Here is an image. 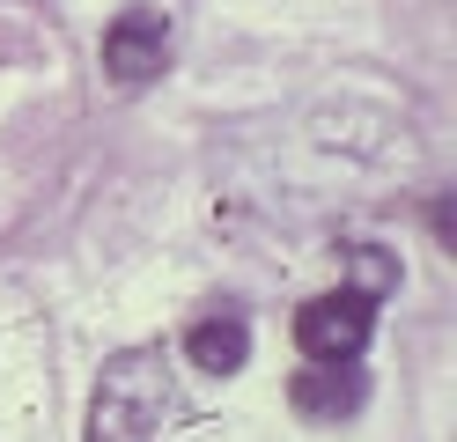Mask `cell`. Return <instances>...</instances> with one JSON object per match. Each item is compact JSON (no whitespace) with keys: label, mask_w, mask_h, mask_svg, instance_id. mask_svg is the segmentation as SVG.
<instances>
[{"label":"cell","mask_w":457,"mask_h":442,"mask_svg":"<svg viewBox=\"0 0 457 442\" xmlns=\"http://www.w3.org/2000/svg\"><path fill=\"white\" fill-rule=\"evenodd\" d=\"M178 339L133 346L104 369L89 405V442H251L244 413H221L192 391V369H178Z\"/></svg>","instance_id":"6da1fadb"},{"label":"cell","mask_w":457,"mask_h":442,"mask_svg":"<svg viewBox=\"0 0 457 442\" xmlns=\"http://www.w3.org/2000/svg\"><path fill=\"white\" fill-rule=\"evenodd\" d=\"M369 332H377V303L361 288H332V295L295 310V346L310 362H354L369 346Z\"/></svg>","instance_id":"7a4b0ae2"},{"label":"cell","mask_w":457,"mask_h":442,"mask_svg":"<svg viewBox=\"0 0 457 442\" xmlns=\"http://www.w3.org/2000/svg\"><path fill=\"white\" fill-rule=\"evenodd\" d=\"M162 67H170V22H162V8H126L119 22L104 29V74L119 88L155 81Z\"/></svg>","instance_id":"3957f363"},{"label":"cell","mask_w":457,"mask_h":442,"mask_svg":"<svg viewBox=\"0 0 457 442\" xmlns=\"http://www.w3.org/2000/svg\"><path fill=\"white\" fill-rule=\"evenodd\" d=\"M178 354H185V369L214 376V383H237L244 362H251V317H244V310H207V317H192L185 339H178Z\"/></svg>","instance_id":"277c9868"},{"label":"cell","mask_w":457,"mask_h":442,"mask_svg":"<svg viewBox=\"0 0 457 442\" xmlns=\"http://www.w3.org/2000/svg\"><path fill=\"white\" fill-rule=\"evenodd\" d=\"M361 398H369V376H361L354 362H318V369H295V376H288V405L310 413V421H325V428L354 421Z\"/></svg>","instance_id":"5b68a950"},{"label":"cell","mask_w":457,"mask_h":442,"mask_svg":"<svg viewBox=\"0 0 457 442\" xmlns=\"http://www.w3.org/2000/svg\"><path fill=\"white\" fill-rule=\"evenodd\" d=\"M391 280H398V265H391L384 251H361V258H354V288L369 295V303H384V295H391Z\"/></svg>","instance_id":"8992f818"}]
</instances>
